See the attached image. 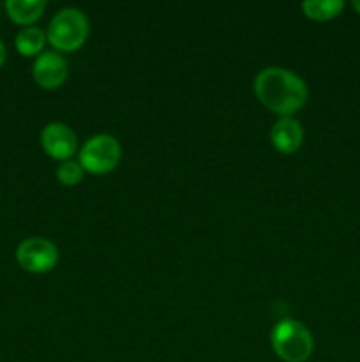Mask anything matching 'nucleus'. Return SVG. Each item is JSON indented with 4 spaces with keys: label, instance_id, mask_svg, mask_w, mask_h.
<instances>
[{
    "label": "nucleus",
    "instance_id": "obj_6",
    "mask_svg": "<svg viewBox=\"0 0 360 362\" xmlns=\"http://www.w3.org/2000/svg\"><path fill=\"white\" fill-rule=\"evenodd\" d=\"M39 141H41V147L46 156L60 163L69 161L80 152L76 133L73 131V127L64 122L46 124L42 127Z\"/></svg>",
    "mask_w": 360,
    "mask_h": 362
},
{
    "label": "nucleus",
    "instance_id": "obj_2",
    "mask_svg": "<svg viewBox=\"0 0 360 362\" xmlns=\"http://www.w3.org/2000/svg\"><path fill=\"white\" fill-rule=\"evenodd\" d=\"M90 35V23L83 11L66 7L53 14L46 28V39L56 53H73L83 48Z\"/></svg>",
    "mask_w": 360,
    "mask_h": 362
},
{
    "label": "nucleus",
    "instance_id": "obj_12",
    "mask_svg": "<svg viewBox=\"0 0 360 362\" xmlns=\"http://www.w3.org/2000/svg\"><path fill=\"white\" fill-rule=\"evenodd\" d=\"M85 170L78 159H69V161L60 163L56 168V180L66 187H74L83 180Z\"/></svg>",
    "mask_w": 360,
    "mask_h": 362
},
{
    "label": "nucleus",
    "instance_id": "obj_5",
    "mask_svg": "<svg viewBox=\"0 0 360 362\" xmlns=\"http://www.w3.org/2000/svg\"><path fill=\"white\" fill-rule=\"evenodd\" d=\"M59 247L44 237H28L16 247V262L25 272L48 274L59 264Z\"/></svg>",
    "mask_w": 360,
    "mask_h": 362
},
{
    "label": "nucleus",
    "instance_id": "obj_11",
    "mask_svg": "<svg viewBox=\"0 0 360 362\" xmlns=\"http://www.w3.org/2000/svg\"><path fill=\"white\" fill-rule=\"evenodd\" d=\"M48 42L46 32L39 27H25L14 37V46L21 57H39Z\"/></svg>",
    "mask_w": 360,
    "mask_h": 362
},
{
    "label": "nucleus",
    "instance_id": "obj_10",
    "mask_svg": "<svg viewBox=\"0 0 360 362\" xmlns=\"http://www.w3.org/2000/svg\"><path fill=\"white\" fill-rule=\"evenodd\" d=\"M344 7L346 4L342 0H304L300 4L304 16L307 20L318 21V23L335 20L337 16H341Z\"/></svg>",
    "mask_w": 360,
    "mask_h": 362
},
{
    "label": "nucleus",
    "instance_id": "obj_8",
    "mask_svg": "<svg viewBox=\"0 0 360 362\" xmlns=\"http://www.w3.org/2000/svg\"><path fill=\"white\" fill-rule=\"evenodd\" d=\"M304 127L295 117H279L270 129L272 147L282 156H292L304 145Z\"/></svg>",
    "mask_w": 360,
    "mask_h": 362
},
{
    "label": "nucleus",
    "instance_id": "obj_7",
    "mask_svg": "<svg viewBox=\"0 0 360 362\" xmlns=\"http://www.w3.org/2000/svg\"><path fill=\"white\" fill-rule=\"evenodd\" d=\"M69 67L62 53L42 52L32 64V78L44 90H56L66 83Z\"/></svg>",
    "mask_w": 360,
    "mask_h": 362
},
{
    "label": "nucleus",
    "instance_id": "obj_9",
    "mask_svg": "<svg viewBox=\"0 0 360 362\" xmlns=\"http://www.w3.org/2000/svg\"><path fill=\"white\" fill-rule=\"evenodd\" d=\"M6 13L13 23L20 27H34L46 11L44 0H7Z\"/></svg>",
    "mask_w": 360,
    "mask_h": 362
},
{
    "label": "nucleus",
    "instance_id": "obj_14",
    "mask_svg": "<svg viewBox=\"0 0 360 362\" xmlns=\"http://www.w3.org/2000/svg\"><path fill=\"white\" fill-rule=\"evenodd\" d=\"M352 7H353V11H355V13L360 16V0H353Z\"/></svg>",
    "mask_w": 360,
    "mask_h": 362
},
{
    "label": "nucleus",
    "instance_id": "obj_13",
    "mask_svg": "<svg viewBox=\"0 0 360 362\" xmlns=\"http://www.w3.org/2000/svg\"><path fill=\"white\" fill-rule=\"evenodd\" d=\"M6 57H7L6 45H4L2 39H0V67H2V66H4V62H6Z\"/></svg>",
    "mask_w": 360,
    "mask_h": 362
},
{
    "label": "nucleus",
    "instance_id": "obj_1",
    "mask_svg": "<svg viewBox=\"0 0 360 362\" xmlns=\"http://www.w3.org/2000/svg\"><path fill=\"white\" fill-rule=\"evenodd\" d=\"M253 90L260 105L277 117H293L309 99L307 83L286 67L270 66L254 76Z\"/></svg>",
    "mask_w": 360,
    "mask_h": 362
},
{
    "label": "nucleus",
    "instance_id": "obj_3",
    "mask_svg": "<svg viewBox=\"0 0 360 362\" xmlns=\"http://www.w3.org/2000/svg\"><path fill=\"white\" fill-rule=\"evenodd\" d=\"M270 346L282 362H307L314 352V338L296 318H282L272 327Z\"/></svg>",
    "mask_w": 360,
    "mask_h": 362
},
{
    "label": "nucleus",
    "instance_id": "obj_4",
    "mask_svg": "<svg viewBox=\"0 0 360 362\" xmlns=\"http://www.w3.org/2000/svg\"><path fill=\"white\" fill-rule=\"evenodd\" d=\"M78 161L88 175H108L122 161V145L113 134H94L81 145Z\"/></svg>",
    "mask_w": 360,
    "mask_h": 362
}]
</instances>
